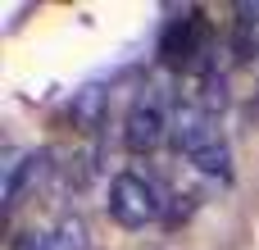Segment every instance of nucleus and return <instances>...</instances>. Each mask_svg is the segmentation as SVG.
Here are the masks:
<instances>
[{"mask_svg":"<svg viewBox=\"0 0 259 250\" xmlns=\"http://www.w3.org/2000/svg\"><path fill=\"white\" fill-rule=\"evenodd\" d=\"M105 210L118 228L137 232L146 223H155L164 214V200H159V187L141 173H114L109 178V191H105Z\"/></svg>","mask_w":259,"mask_h":250,"instance_id":"nucleus-1","label":"nucleus"},{"mask_svg":"<svg viewBox=\"0 0 259 250\" xmlns=\"http://www.w3.org/2000/svg\"><path fill=\"white\" fill-rule=\"evenodd\" d=\"M168 128H173V114L164 109L159 87H146V91L132 100L127 118H123V146H127L132 155H150V150L164 146Z\"/></svg>","mask_w":259,"mask_h":250,"instance_id":"nucleus-2","label":"nucleus"},{"mask_svg":"<svg viewBox=\"0 0 259 250\" xmlns=\"http://www.w3.org/2000/svg\"><path fill=\"white\" fill-rule=\"evenodd\" d=\"M205 36H209L205 18H200L196 9H187L182 18H173V23L164 27V36H159V59L173 64V68H182V64H191V59L205 50Z\"/></svg>","mask_w":259,"mask_h":250,"instance_id":"nucleus-3","label":"nucleus"},{"mask_svg":"<svg viewBox=\"0 0 259 250\" xmlns=\"http://www.w3.org/2000/svg\"><path fill=\"white\" fill-rule=\"evenodd\" d=\"M168 137H173V150H178V155L196 159L209 141H219V128H214V114H205L200 105H178Z\"/></svg>","mask_w":259,"mask_h":250,"instance_id":"nucleus-4","label":"nucleus"},{"mask_svg":"<svg viewBox=\"0 0 259 250\" xmlns=\"http://www.w3.org/2000/svg\"><path fill=\"white\" fill-rule=\"evenodd\" d=\"M46 173H50V150L9 155V164H5V191H0L5 210H18V205H23V196H27V191H32Z\"/></svg>","mask_w":259,"mask_h":250,"instance_id":"nucleus-5","label":"nucleus"},{"mask_svg":"<svg viewBox=\"0 0 259 250\" xmlns=\"http://www.w3.org/2000/svg\"><path fill=\"white\" fill-rule=\"evenodd\" d=\"M105 109H109V91H105L100 82L77 87L73 100H68V118H73V128H82V132H96L100 118H105Z\"/></svg>","mask_w":259,"mask_h":250,"instance_id":"nucleus-6","label":"nucleus"},{"mask_svg":"<svg viewBox=\"0 0 259 250\" xmlns=\"http://www.w3.org/2000/svg\"><path fill=\"white\" fill-rule=\"evenodd\" d=\"M50 250H91V232L77 214H64L55 228H50Z\"/></svg>","mask_w":259,"mask_h":250,"instance_id":"nucleus-7","label":"nucleus"},{"mask_svg":"<svg viewBox=\"0 0 259 250\" xmlns=\"http://www.w3.org/2000/svg\"><path fill=\"white\" fill-rule=\"evenodd\" d=\"M191 164H196L200 173H209V178H232V146L219 137V141H209Z\"/></svg>","mask_w":259,"mask_h":250,"instance_id":"nucleus-8","label":"nucleus"},{"mask_svg":"<svg viewBox=\"0 0 259 250\" xmlns=\"http://www.w3.org/2000/svg\"><path fill=\"white\" fill-rule=\"evenodd\" d=\"M200 87H205V91H200V109H205V114H214V109L228 105V77H223V73H205Z\"/></svg>","mask_w":259,"mask_h":250,"instance_id":"nucleus-9","label":"nucleus"},{"mask_svg":"<svg viewBox=\"0 0 259 250\" xmlns=\"http://www.w3.org/2000/svg\"><path fill=\"white\" fill-rule=\"evenodd\" d=\"M9 250H50V232H36V228H27V232H18Z\"/></svg>","mask_w":259,"mask_h":250,"instance_id":"nucleus-10","label":"nucleus"}]
</instances>
